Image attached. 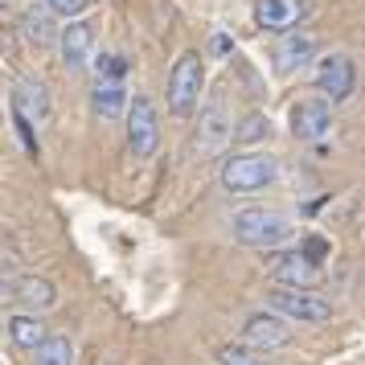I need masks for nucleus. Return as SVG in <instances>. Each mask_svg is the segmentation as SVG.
Returning a JSON list of instances; mask_svg holds the SVG:
<instances>
[{"mask_svg":"<svg viewBox=\"0 0 365 365\" xmlns=\"http://www.w3.org/2000/svg\"><path fill=\"white\" fill-rule=\"evenodd\" d=\"M201 86H205V66H201L197 50H181V58L168 70V111L177 119H189L201 111Z\"/></svg>","mask_w":365,"mask_h":365,"instance_id":"obj_1","label":"nucleus"},{"mask_svg":"<svg viewBox=\"0 0 365 365\" xmlns=\"http://www.w3.org/2000/svg\"><path fill=\"white\" fill-rule=\"evenodd\" d=\"M230 226L242 247H259V250H283L296 238V226L275 210H238Z\"/></svg>","mask_w":365,"mask_h":365,"instance_id":"obj_2","label":"nucleus"},{"mask_svg":"<svg viewBox=\"0 0 365 365\" xmlns=\"http://www.w3.org/2000/svg\"><path fill=\"white\" fill-rule=\"evenodd\" d=\"M279 177V160L267 152H242L222 165V189L230 193H259Z\"/></svg>","mask_w":365,"mask_h":365,"instance_id":"obj_3","label":"nucleus"},{"mask_svg":"<svg viewBox=\"0 0 365 365\" xmlns=\"http://www.w3.org/2000/svg\"><path fill=\"white\" fill-rule=\"evenodd\" d=\"M267 304H271V312L287 316V320H304V324H329L332 320L329 299H320L308 287H275Z\"/></svg>","mask_w":365,"mask_h":365,"instance_id":"obj_4","label":"nucleus"},{"mask_svg":"<svg viewBox=\"0 0 365 365\" xmlns=\"http://www.w3.org/2000/svg\"><path fill=\"white\" fill-rule=\"evenodd\" d=\"M234 132H238V128H234V119H230V107H226L222 95H214V99L197 111V152H205V156L222 152L234 140Z\"/></svg>","mask_w":365,"mask_h":365,"instance_id":"obj_5","label":"nucleus"},{"mask_svg":"<svg viewBox=\"0 0 365 365\" xmlns=\"http://www.w3.org/2000/svg\"><path fill=\"white\" fill-rule=\"evenodd\" d=\"M267 271H271L275 287H308L312 292L316 283H320V263L308 250H275Z\"/></svg>","mask_w":365,"mask_h":365,"instance_id":"obj_6","label":"nucleus"},{"mask_svg":"<svg viewBox=\"0 0 365 365\" xmlns=\"http://www.w3.org/2000/svg\"><path fill=\"white\" fill-rule=\"evenodd\" d=\"M287 128H292L296 140H320V135H329V128H332V99H324L320 91L296 99L292 103V115H287Z\"/></svg>","mask_w":365,"mask_h":365,"instance_id":"obj_7","label":"nucleus"},{"mask_svg":"<svg viewBox=\"0 0 365 365\" xmlns=\"http://www.w3.org/2000/svg\"><path fill=\"white\" fill-rule=\"evenodd\" d=\"M357 86V70H353V58L349 53H324L316 62V91L332 103H345Z\"/></svg>","mask_w":365,"mask_h":365,"instance_id":"obj_8","label":"nucleus"},{"mask_svg":"<svg viewBox=\"0 0 365 365\" xmlns=\"http://www.w3.org/2000/svg\"><path fill=\"white\" fill-rule=\"evenodd\" d=\"M128 144L140 160H148L160 144V115H156L152 99H144V95L132 99V107H128Z\"/></svg>","mask_w":365,"mask_h":365,"instance_id":"obj_9","label":"nucleus"},{"mask_svg":"<svg viewBox=\"0 0 365 365\" xmlns=\"http://www.w3.org/2000/svg\"><path fill=\"white\" fill-rule=\"evenodd\" d=\"M287 341H292V332H287L279 312H255L242 320V345L247 349H283Z\"/></svg>","mask_w":365,"mask_h":365,"instance_id":"obj_10","label":"nucleus"},{"mask_svg":"<svg viewBox=\"0 0 365 365\" xmlns=\"http://www.w3.org/2000/svg\"><path fill=\"white\" fill-rule=\"evenodd\" d=\"M308 13L304 0H255V25L267 34H292Z\"/></svg>","mask_w":365,"mask_h":365,"instance_id":"obj_11","label":"nucleus"},{"mask_svg":"<svg viewBox=\"0 0 365 365\" xmlns=\"http://www.w3.org/2000/svg\"><path fill=\"white\" fill-rule=\"evenodd\" d=\"M316 53H320V37L316 34H279V46H275V70H279V74H296V70L312 66Z\"/></svg>","mask_w":365,"mask_h":365,"instance_id":"obj_12","label":"nucleus"},{"mask_svg":"<svg viewBox=\"0 0 365 365\" xmlns=\"http://www.w3.org/2000/svg\"><path fill=\"white\" fill-rule=\"evenodd\" d=\"M4 292H9V296H17V304H21V308H29V312H50L53 304H58L53 283L41 279V275H21L17 283L9 279V283H4Z\"/></svg>","mask_w":365,"mask_h":365,"instance_id":"obj_13","label":"nucleus"},{"mask_svg":"<svg viewBox=\"0 0 365 365\" xmlns=\"http://www.w3.org/2000/svg\"><path fill=\"white\" fill-rule=\"evenodd\" d=\"M58 46H62V58H66L70 70H83L91 62V53H95V34H91L86 21H70L62 37H58Z\"/></svg>","mask_w":365,"mask_h":365,"instance_id":"obj_14","label":"nucleus"},{"mask_svg":"<svg viewBox=\"0 0 365 365\" xmlns=\"http://www.w3.org/2000/svg\"><path fill=\"white\" fill-rule=\"evenodd\" d=\"M13 107L25 111L34 123H46V119H50V91L41 83H34V78H21V83L13 86Z\"/></svg>","mask_w":365,"mask_h":365,"instance_id":"obj_15","label":"nucleus"},{"mask_svg":"<svg viewBox=\"0 0 365 365\" xmlns=\"http://www.w3.org/2000/svg\"><path fill=\"white\" fill-rule=\"evenodd\" d=\"M91 103H95V115L99 119H115L123 115L132 99H128V83H91Z\"/></svg>","mask_w":365,"mask_h":365,"instance_id":"obj_16","label":"nucleus"},{"mask_svg":"<svg viewBox=\"0 0 365 365\" xmlns=\"http://www.w3.org/2000/svg\"><path fill=\"white\" fill-rule=\"evenodd\" d=\"M4 332H9V341H13L17 349H41L46 341H50V332H46V324H41L37 316H29V312L9 316V324H4Z\"/></svg>","mask_w":365,"mask_h":365,"instance_id":"obj_17","label":"nucleus"},{"mask_svg":"<svg viewBox=\"0 0 365 365\" xmlns=\"http://www.w3.org/2000/svg\"><path fill=\"white\" fill-rule=\"evenodd\" d=\"M53 13L50 4H29L25 13H21V29H25V37L34 41V46H46V41H53V37H62V34H53Z\"/></svg>","mask_w":365,"mask_h":365,"instance_id":"obj_18","label":"nucleus"},{"mask_svg":"<svg viewBox=\"0 0 365 365\" xmlns=\"http://www.w3.org/2000/svg\"><path fill=\"white\" fill-rule=\"evenodd\" d=\"M34 365H74V345L66 336H50L41 349H34Z\"/></svg>","mask_w":365,"mask_h":365,"instance_id":"obj_19","label":"nucleus"},{"mask_svg":"<svg viewBox=\"0 0 365 365\" xmlns=\"http://www.w3.org/2000/svg\"><path fill=\"white\" fill-rule=\"evenodd\" d=\"M91 83H128V62L119 53H99L95 70H91Z\"/></svg>","mask_w":365,"mask_h":365,"instance_id":"obj_20","label":"nucleus"},{"mask_svg":"<svg viewBox=\"0 0 365 365\" xmlns=\"http://www.w3.org/2000/svg\"><path fill=\"white\" fill-rule=\"evenodd\" d=\"M234 140H238V144H263V140H271V119L259 115V111H250V115L238 123Z\"/></svg>","mask_w":365,"mask_h":365,"instance_id":"obj_21","label":"nucleus"},{"mask_svg":"<svg viewBox=\"0 0 365 365\" xmlns=\"http://www.w3.org/2000/svg\"><path fill=\"white\" fill-rule=\"evenodd\" d=\"M217 365H267L259 357V349H247V345H222L217 349Z\"/></svg>","mask_w":365,"mask_h":365,"instance_id":"obj_22","label":"nucleus"},{"mask_svg":"<svg viewBox=\"0 0 365 365\" xmlns=\"http://www.w3.org/2000/svg\"><path fill=\"white\" fill-rule=\"evenodd\" d=\"M41 4H50L58 17H78L86 9V0H41Z\"/></svg>","mask_w":365,"mask_h":365,"instance_id":"obj_23","label":"nucleus"},{"mask_svg":"<svg viewBox=\"0 0 365 365\" xmlns=\"http://www.w3.org/2000/svg\"><path fill=\"white\" fill-rule=\"evenodd\" d=\"M210 50H214V53H230V34H214Z\"/></svg>","mask_w":365,"mask_h":365,"instance_id":"obj_24","label":"nucleus"}]
</instances>
